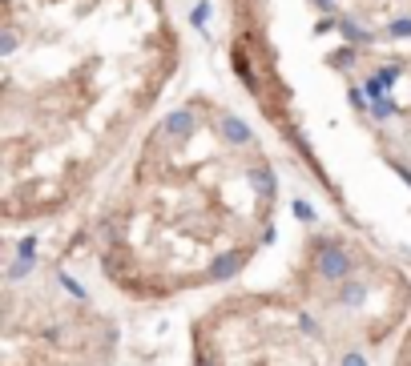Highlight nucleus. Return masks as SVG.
<instances>
[{"label": "nucleus", "instance_id": "obj_10", "mask_svg": "<svg viewBox=\"0 0 411 366\" xmlns=\"http://www.w3.org/2000/svg\"><path fill=\"white\" fill-rule=\"evenodd\" d=\"M363 89H367V97H371V101H383V97H387V85H383L379 77H371V81H367Z\"/></svg>", "mask_w": 411, "mask_h": 366}, {"label": "nucleus", "instance_id": "obj_18", "mask_svg": "<svg viewBox=\"0 0 411 366\" xmlns=\"http://www.w3.org/2000/svg\"><path fill=\"white\" fill-rule=\"evenodd\" d=\"M335 25H339V21H331V16H322V21H318V25H315V32H331V29H335Z\"/></svg>", "mask_w": 411, "mask_h": 366}, {"label": "nucleus", "instance_id": "obj_16", "mask_svg": "<svg viewBox=\"0 0 411 366\" xmlns=\"http://www.w3.org/2000/svg\"><path fill=\"white\" fill-rule=\"evenodd\" d=\"M294 214L303 217V221H315V210H311L307 202H294Z\"/></svg>", "mask_w": 411, "mask_h": 366}, {"label": "nucleus", "instance_id": "obj_17", "mask_svg": "<svg viewBox=\"0 0 411 366\" xmlns=\"http://www.w3.org/2000/svg\"><path fill=\"white\" fill-rule=\"evenodd\" d=\"M343 366H367V358L363 354H343Z\"/></svg>", "mask_w": 411, "mask_h": 366}, {"label": "nucleus", "instance_id": "obj_11", "mask_svg": "<svg viewBox=\"0 0 411 366\" xmlns=\"http://www.w3.org/2000/svg\"><path fill=\"white\" fill-rule=\"evenodd\" d=\"M379 81L387 85V89H391V85L399 81V64H383V69H379Z\"/></svg>", "mask_w": 411, "mask_h": 366}, {"label": "nucleus", "instance_id": "obj_7", "mask_svg": "<svg viewBox=\"0 0 411 366\" xmlns=\"http://www.w3.org/2000/svg\"><path fill=\"white\" fill-rule=\"evenodd\" d=\"M383 36H391V40H408V36H411V16H399V21H391Z\"/></svg>", "mask_w": 411, "mask_h": 366}, {"label": "nucleus", "instance_id": "obj_1", "mask_svg": "<svg viewBox=\"0 0 411 366\" xmlns=\"http://www.w3.org/2000/svg\"><path fill=\"white\" fill-rule=\"evenodd\" d=\"M315 266H318V274L331 278V282H343V278L355 270L351 254H347L339 242H331V238H322V242L315 245Z\"/></svg>", "mask_w": 411, "mask_h": 366}, {"label": "nucleus", "instance_id": "obj_21", "mask_svg": "<svg viewBox=\"0 0 411 366\" xmlns=\"http://www.w3.org/2000/svg\"><path fill=\"white\" fill-rule=\"evenodd\" d=\"M193 366H210V358H198V363H193Z\"/></svg>", "mask_w": 411, "mask_h": 366}, {"label": "nucleus", "instance_id": "obj_20", "mask_svg": "<svg viewBox=\"0 0 411 366\" xmlns=\"http://www.w3.org/2000/svg\"><path fill=\"white\" fill-rule=\"evenodd\" d=\"M395 173H399V178H403V182L411 185V169H408V165H399V161H395Z\"/></svg>", "mask_w": 411, "mask_h": 366}, {"label": "nucleus", "instance_id": "obj_5", "mask_svg": "<svg viewBox=\"0 0 411 366\" xmlns=\"http://www.w3.org/2000/svg\"><path fill=\"white\" fill-rule=\"evenodd\" d=\"M250 185L262 193V197H266V202L274 197V173H270L266 165H254V169H250Z\"/></svg>", "mask_w": 411, "mask_h": 366}, {"label": "nucleus", "instance_id": "obj_9", "mask_svg": "<svg viewBox=\"0 0 411 366\" xmlns=\"http://www.w3.org/2000/svg\"><path fill=\"white\" fill-rule=\"evenodd\" d=\"M363 294H367V290H363V286L355 282V286H343V294H339V302H343V306H359V302H363Z\"/></svg>", "mask_w": 411, "mask_h": 366}, {"label": "nucleus", "instance_id": "obj_13", "mask_svg": "<svg viewBox=\"0 0 411 366\" xmlns=\"http://www.w3.org/2000/svg\"><path fill=\"white\" fill-rule=\"evenodd\" d=\"M32 270V258H16V262H12V270H8V278H25Z\"/></svg>", "mask_w": 411, "mask_h": 366}, {"label": "nucleus", "instance_id": "obj_8", "mask_svg": "<svg viewBox=\"0 0 411 366\" xmlns=\"http://www.w3.org/2000/svg\"><path fill=\"white\" fill-rule=\"evenodd\" d=\"M371 117H375V121H387V117H395V101H391V97H383V101H371Z\"/></svg>", "mask_w": 411, "mask_h": 366}, {"label": "nucleus", "instance_id": "obj_6", "mask_svg": "<svg viewBox=\"0 0 411 366\" xmlns=\"http://www.w3.org/2000/svg\"><path fill=\"white\" fill-rule=\"evenodd\" d=\"M339 29H343V36H347L351 45H367V40H371V32H367V29H359L355 21H339Z\"/></svg>", "mask_w": 411, "mask_h": 366}, {"label": "nucleus", "instance_id": "obj_15", "mask_svg": "<svg viewBox=\"0 0 411 366\" xmlns=\"http://www.w3.org/2000/svg\"><path fill=\"white\" fill-rule=\"evenodd\" d=\"M351 105H355V109H371V101L363 97V89H351Z\"/></svg>", "mask_w": 411, "mask_h": 366}, {"label": "nucleus", "instance_id": "obj_2", "mask_svg": "<svg viewBox=\"0 0 411 366\" xmlns=\"http://www.w3.org/2000/svg\"><path fill=\"white\" fill-rule=\"evenodd\" d=\"M193 129H198V121H193L190 109H178V113H169L161 121V133H169V137H190Z\"/></svg>", "mask_w": 411, "mask_h": 366}, {"label": "nucleus", "instance_id": "obj_3", "mask_svg": "<svg viewBox=\"0 0 411 366\" xmlns=\"http://www.w3.org/2000/svg\"><path fill=\"white\" fill-rule=\"evenodd\" d=\"M242 266H246V254H242V249H234V254H222L218 262L210 266V278H214V282H222V278H234Z\"/></svg>", "mask_w": 411, "mask_h": 366}, {"label": "nucleus", "instance_id": "obj_4", "mask_svg": "<svg viewBox=\"0 0 411 366\" xmlns=\"http://www.w3.org/2000/svg\"><path fill=\"white\" fill-rule=\"evenodd\" d=\"M222 133H226L230 145H250V125L242 117H222Z\"/></svg>", "mask_w": 411, "mask_h": 366}, {"label": "nucleus", "instance_id": "obj_12", "mask_svg": "<svg viewBox=\"0 0 411 366\" xmlns=\"http://www.w3.org/2000/svg\"><path fill=\"white\" fill-rule=\"evenodd\" d=\"M16 258H36V238H21L16 242Z\"/></svg>", "mask_w": 411, "mask_h": 366}, {"label": "nucleus", "instance_id": "obj_19", "mask_svg": "<svg viewBox=\"0 0 411 366\" xmlns=\"http://www.w3.org/2000/svg\"><path fill=\"white\" fill-rule=\"evenodd\" d=\"M318 8H322V12H335V8H339V0H315Z\"/></svg>", "mask_w": 411, "mask_h": 366}, {"label": "nucleus", "instance_id": "obj_14", "mask_svg": "<svg viewBox=\"0 0 411 366\" xmlns=\"http://www.w3.org/2000/svg\"><path fill=\"white\" fill-rule=\"evenodd\" d=\"M206 16H210V4H198V8H193V25H198V29H202V25H206Z\"/></svg>", "mask_w": 411, "mask_h": 366}]
</instances>
